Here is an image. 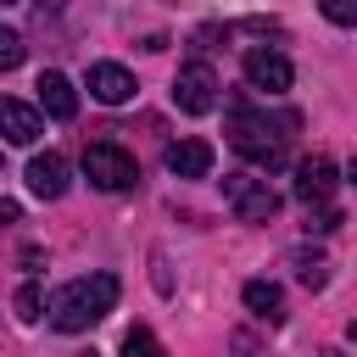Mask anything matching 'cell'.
<instances>
[{"label": "cell", "instance_id": "obj_1", "mask_svg": "<svg viewBox=\"0 0 357 357\" xmlns=\"http://www.w3.org/2000/svg\"><path fill=\"white\" fill-rule=\"evenodd\" d=\"M117 307V273H78L50 296V324L61 335H84Z\"/></svg>", "mask_w": 357, "mask_h": 357}, {"label": "cell", "instance_id": "obj_2", "mask_svg": "<svg viewBox=\"0 0 357 357\" xmlns=\"http://www.w3.org/2000/svg\"><path fill=\"white\" fill-rule=\"evenodd\" d=\"M284 128H296V117H268V112H251V106H234L229 112V145L251 162V167H284Z\"/></svg>", "mask_w": 357, "mask_h": 357}, {"label": "cell", "instance_id": "obj_3", "mask_svg": "<svg viewBox=\"0 0 357 357\" xmlns=\"http://www.w3.org/2000/svg\"><path fill=\"white\" fill-rule=\"evenodd\" d=\"M84 173H89V184L106 190V195H123V190L139 184V162H134L117 139H95V145H84Z\"/></svg>", "mask_w": 357, "mask_h": 357}, {"label": "cell", "instance_id": "obj_4", "mask_svg": "<svg viewBox=\"0 0 357 357\" xmlns=\"http://www.w3.org/2000/svg\"><path fill=\"white\" fill-rule=\"evenodd\" d=\"M223 201L234 206L240 223H268L279 212V195L268 190V178H251V173H223Z\"/></svg>", "mask_w": 357, "mask_h": 357}, {"label": "cell", "instance_id": "obj_5", "mask_svg": "<svg viewBox=\"0 0 357 357\" xmlns=\"http://www.w3.org/2000/svg\"><path fill=\"white\" fill-rule=\"evenodd\" d=\"M173 106L190 112V117H206L218 106V73L206 61H184L178 78H173Z\"/></svg>", "mask_w": 357, "mask_h": 357}, {"label": "cell", "instance_id": "obj_6", "mask_svg": "<svg viewBox=\"0 0 357 357\" xmlns=\"http://www.w3.org/2000/svg\"><path fill=\"white\" fill-rule=\"evenodd\" d=\"M245 84L251 89H262V95H284L290 84H296V67L279 56V50H245Z\"/></svg>", "mask_w": 357, "mask_h": 357}, {"label": "cell", "instance_id": "obj_7", "mask_svg": "<svg viewBox=\"0 0 357 357\" xmlns=\"http://www.w3.org/2000/svg\"><path fill=\"white\" fill-rule=\"evenodd\" d=\"M335 184H340V178H335V162H329V156H307V162L296 167V184H290V190H296L301 206H318V212H324V206L335 201Z\"/></svg>", "mask_w": 357, "mask_h": 357}, {"label": "cell", "instance_id": "obj_8", "mask_svg": "<svg viewBox=\"0 0 357 357\" xmlns=\"http://www.w3.org/2000/svg\"><path fill=\"white\" fill-rule=\"evenodd\" d=\"M67 184H73L67 156L45 151V156H33V162H28V190H33L39 201H61V195H67Z\"/></svg>", "mask_w": 357, "mask_h": 357}, {"label": "cell", "instance_id": "obj_9", "mask_svg": "<svg viewBox=\"0 0 357 357\" xmlns=\"http://www.w3.org/2000/svg\"><path fill=\"white\" fill-rule=\"evenodd\" d=\"M89 95L100 106H123V100H134V73L117 67V61H95L89 67Z\"/></svg>", "mask_w": 357, "mask_h": 357}, {"label": "cell", "instance_id": "obj_10", "mask_svg": "<svg viewBox=\"0 0 357 357\" xmlns=\"http://www.w3.org/2000/svg\"><path fill=\"white\" fill-rule=\"evenodd\" d=\"M39 134H45V117H39L33 106L0 95V139H11V145H33Z\"/></svg>", "mask_w": 357, "mask_h": 357}, {"label": "cell", "instance_id": "obj_11", "mask_svg": "<svg viewBox=\"0 0 357 357\" xmlns=\"http://www.w3.org/2000/svg\"><path fill=\"white\" fill-rule=\"evenodd\" d=\"M212 162H218V156H212L206 139H173V145H167V173H173V178H206Z\"/></svg>", "mask_w": 357, "mask_h": 357}, {"label": "cell", "instance_id": "obj_12", "mask_svg": "<svg viewBox=\"0 0 357 357\" xmlns=\"http://www.w3.org/2000/svg\"><path fill=\"white\" fill-rule=\"evenodd\" d=\"M33 89H39V106H45L56 123H67V117L78 112V89L67 84V73H39V84H33Z\"/></svg>", "mask_w": 357, "mask_h": 357}, {"label": "cell", "instance_id": "obj_13", "mask_svg": "<svg viewBox=\"0 0 357 357\" xmlns=\"http://www.w3.org/2000/svg\"><path fill=\"white\" fill-rule=\"evenodd\" d=\"M240 296H245V312H251V318H262V324H284V290H279V284L251 279Z\"/></svg>", "mask_w": 357, "mask_h": 357}, {"label": "cell", "instance_id": "obj_14", "mask_svg": "<svg viewBox=\"0 0 357 357\" xmlns=\"http://www.w3.org/2000/svg\"><path fill=\"white\" fill-rule=\"evenodd\" d=\"M296 279H301L307 290H324V284H329V262H324L318 251H296Z\"/></svg>", "mask_w": 357, "mask_h": 357}, {"label": "cell", "instance_id": "obj_15", "mask_svg": "<svg viewBox=\"0 0 357 357\" xmlns=\"http://www.w3.org/2000/svg\"><path fill=\"white\" fill-rule=\"evenodd\" d=\"M22 56H28V39H22L17 28H0V73L22 67Z\"/></svg>", "mask_w": 357, "mask_h": 357}, {"label": "cell", "instance_id": "obj_16", "mask_svg": "<svg viewBox=\"0 0 357 357\" xmlns=\"http://www.w3.org/2000/svg\"><path fill=\"white\" fill-rule=\"evenodd\" d=\"M123 357H167V351L156 346L151 329H128V335H123Z\"/></svg>", "mask_w": 357, "mask_h": 357}, {"label": "cell", "instance_id": "obj_17", "mask_svg": "<svg viewBox=\"0 0 357 357\" xmlns=\"http://www.w3.org/2000/svg\"><path fill=\"white\" fill-rule=\"evenodd\" d=\"M39 307H45L39 284H22V290H17V318H22V324H39Z\"/></svg>", "mask_w": 357, "mask_h": 357}, {"label": "cell", "instance_id": "obj_18", "mask_svg": "<svg viewBox=\"0 0 357 357\" xmlns=\"http://www.w3.org/2000/svg\"><path fill=\"white\" fill-rule=\"evenodd\" d=\"M17 218H22V206H17V201H0V229H6V223H17Z\"/></svg>", "mask_w": 357, "mask_h": 357}, {"label": "cell", "instance_id": "obj_19", "mask_svg": "<svg viewBox=\"0 0 357 357\" xmlns=\"http://www.w3.org/2000/svg\"><path fill=\"white\" fill-rule=\"evenodd\" d=\"M78 357H95V351H78Z\"/></svg>", "mask_w": 357, "mask_h": 357}]
</instances>
